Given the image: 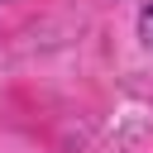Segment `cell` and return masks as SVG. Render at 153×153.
<instances>
[{
  "mask_svg": "<svg viewBox=\"0 0 153 153\" xmlns=\"http://www.w3.org/2000/svg\"><path fill=\"white\" fill-rule=\"evenodd\" d=\"M139 38H143V43L153 48V5H148V10L139 14Z\"/></svg>",
  "mask_w": 153,
  "mask_h": 153,
  "instance_id": "1",
  "label": "cell"
}]
</instances>
